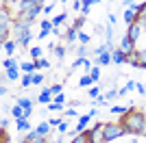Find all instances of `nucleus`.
Wrapping results in <instances>:
<instances>
[{"mask_svg":"<svg viewBox=\"0 0 146 143\" xmlns=\"http://www.w3.org/2000/svg\"><path fill=\"white\" fill-rule=\"evenodd\" d=\"M120 124L127 128V134H146V115L131 108L127 115H122Z\"/></svg>","mask_w":146,"mask_h":143,"instance_id":"obj_1","label":"nucleus"},{"mask_svg":"<svg viewBox=\"0 0 146 143\" xmlns=\"http://www.w3.org/2000/svg\"><path fill=\"white\" fill-rule=\"evenodd\" d=\"M81 134H85L87 143H109V141H107V137H105V124H96V126H92L90 130L81 132Z\"/></svg>","mask_w":146,"mask_h":143,"instance_id":"obj_2","label":"nucleus"},{"mask_svg":"<svg viewBox=\"0 0 146 143\" xmlns=\"http://www.w3.org/2000/svg\"><path fill=\"white\" fill-rule=\"evenodd\" d=\"M127 134V128L118 121V124H105V137H107V141H116V139L124 137Z\"/></svg>","mask_w":146,"mask_h":143,"instance_id":"obj_3","label":"nucleus"},{"mask_svg":"<svg viewBox=\"0 0 146 143\" xmlns=\"http://www.w3.org/2000/svg\"><path fill=\"white\" fill-rule=\"evenodd\" d=\"M118 50H120V52H124V54L129 56V54H133V52H135V41L131 39V37L124 35V37L120 39V48H118Z\"/></svg>","mask_w":146,"mask_h":143,"instance_id":"obj_4","label":"nucleus"},{"mask_svg":"<svg viewBox=\"0 0 146 143\" xmlns=\"http://www.w3.org/2000/svg\"><path fill=\"white\" fill-rule=\"evenodd\" d=\"M142 33H144L142 24H140V22H135V24H131V26H129V30H127V37H131L133 41H137V39L142 37Z\"/></svg>","mask_w":146,"mask_h":143,"instance_id":"obj_5","label":"nucleus"},{"mask_svg":"<svg viewBox=\"0 0 146 143\" xmlns=\"http://www.w3.org/2000/svg\"><path fill=\"white\" fill-rule=\"evenodd\" d=\"M90 119H92V115H90V113H87V115H81V117H79V124H76V128H74V132H76V134L85 132V126L90 124Z\"/></svg>","mask_w":146,"mask_h":143,"instance_id":"obj_6","label":"nucleus"},{"mask_svg":"<svg viewBox=\"0 0 146 143\" xmlns=\"http://www.w3.org/2000/svg\"><path fill=\"white\" fill-rule=\"evenodd\" d=\"M111 63H116V65L127 63V54L120 52V50H111Z\"/></svg>","mask_w":146,"mask_h":143,"instance_id":"obj_7","label":"nucleus"},{"mask_svg":"<svg viewBox=\"0 0 146 143\" xmlns=\"http://www.w3.org/2000/svg\"><path fill=\"white\" fill-rule=\"evenodd\" d=\"M37 102H42V104H50V102H55V100H52V91H50V89H42V93L37 95Z\"/></svg>","mask_w":146,"mask_h":143,"instance_id":"obj_8","label":"nucleus"},{"mask_svg":"<svg viewBox=\"0 0 146 143\" xmlns=\"http://www.w3.org/2000/svg\"><path fill=\"white\" fill-rule=\"evenodd\" d=\"M111 63V50H107V52H103L100 56H96V65H109Z\"/></svg>","mask_w":146,"mask_h":143,"instance_id":"obj_9","label":"nucleus"},{"mask_svg":"<svg viewBox=\"0 0 146 143\" xmlns=\"http://www.w3.org/2000/svg\"><path fill=\"white\" fill-rule=\"evenodd\" d=\"M15 124H18V130H20V132H31L29 117H20V119H15Z\"/></svg>","mask_w":146,"mask_h":143,"instance_id":"obj_10","label":"nucleus"},{"mask_svg":"<svg viewBox=\"0 0 146 143\" xmlns=\"http://www.w3.org/2000/svg\"><path fill=\"white\" fill-rule=\"evenodd\" d=\"M66 18H68V13H66V11L57 13L55 18H52V26H55V28H59V26H63V24H66Z\"/></svg>","mask_w":146,"mask_h":143,"instance_id":"obj_11","label":"nucleus"},{"mask_svg":"<svg viewBox=\"0 0 146 143\" xmlns=\"http://www.w3.org/2000/svg\"><path fill=\"white\" fill-rule=\"evenodd\" d=\"M15 46H18V41H15V39H7V41H2L5 54H9V56H11V54H13V50H15Z\"/></svg>","mask_w":146,"mask_h":143,"instance_id":"obj_12","label":"nucleus"},{"mask_svg":"<svg viewBox=\"0 0 146 143\" xmlns=\"http://www.w3.org/2000/svg\"><path fill=\"white\" fill-rule=\"evenodd\" d=\"M33 39V35H31V30L29 33H24V35H20V37H15V41H18V46H29V41Z\"/></svg>","mask_w":146,"mask_h":143,"instance_id":"obj_13","label":"nucleus"},{"mask_svg":"<svg viewBox=\"0 0 146 143\" xmlns=\"http://www.w3.org/2000/svg\"><path fill=\"white\" fill-rule=\"evenodd\" d=\"M35 130L39 132V134H42V137H48V132H50V121H42V124L37 126Z\"/></svg>","mask_w":146,"mask_h":143,"instance_id":"obj_14","label":"nucleus"},{"mask_svg":"<svg viewBox=\"0 0 146 143\" xmlns=\"http://www.w3.org/2000/svg\"><path fill=\"white\" fill-rule=\"evenodd\" d=\"M20 70L24 72V74H31V76H33V74L37 72V67H35V63H22V65H20Z\"/></svg>","mask_w":146,"mask_h":143,"instance_id":"obj_15","label":"nucleus"},{"mask_svg":"<svg viewBox=\"0 0 146 143\" xmlns=\"http://www.w3.org/2000/svg\"><path fill=\"white\" fill-rule=\"evenodd\" d=\"M66 39H68V43H74V41H76V39H79V30H76V28H72V26H70V30H68Z\"/></svg>","mask_w":146,"mask_h":143,"instance_id":"obj_16","label":"nucleus"},{"mask_svg":"<svg viewBox=\"0 0 146 143\" xmlns=\"http://www.w3.org/2000/svg\"><path fill=\"white\" fill-rule=\"evenodd\" d=\"M2 65H5V70H13V67H18V61L13 59V56H9V59L2 61Z\"/></svg>","mask_w":146,"mask_h":143,"instance_id":"obj_17","label":"nucleus"},{"mask_svg":"<svg viewBox=\"0 0 146 143\" xmlns=\"http://www.w3.org/2000/svg\"><path fill=\"white\" fill-rule=\"evenodd\" d=\"M11 115H13V117H15V119H20V117H24V108L20 106V104H15V106L11 108Z\"/></svg>","mask_w":146,"mask_h":143,"instance_id":"obj_18","label":"nucleus"},{"mask_svg":"<svg viewBox=\"0 0 146 143\" xmlns=\"http://www.w3.org/2000/svg\"><path fill=\"white\" fill-rule=\"evenodd\" d=\"M52 52H55L57 61H63V56H66V48H63V46H55V50H52Z\"/></svg>","mask_w":146,"mask_h":143,"instance_id":"obj_19","label":"nucleus"},{"mask_svg":"<svg viewBox=\"0 0 146 143\" xmlns=\"http://www.w3.org/2000/svg\"><path fill=\"white\" fill-rule=\"evenodd\" d=\"M133 106H111V113H118V115H127Z\"/></svg>","mask_w":146,"mask_h":143,"instance_id":"obj_20","label":"nucleus"},{"mask_svg":"<svg viewBox=\"0 0 146 143\" xmlns=\"http://www.w3.org/2000/svg\"><path fill=\"white\" fill-rule=\"evenodd\" d=\"M90 76H92V80H94V83H98V78H100V65L92 67V70H90Z\"/></svg>","mask_w":146,"mask_h":143,"instance_id":"obj_21","label":"nucleus"},{"mask_svg":"<svg viewBox=\"0 0 146 143\" xmlns=\"http://www.w3.org/2000/svg\"><path fill=\"white\" fill-rule=\"evenodd\" d=\"M20 83H22V87H31V85H33V76H31V74H24V76L20 78Z\"/></svg>","mask_w":146,"mask_h":143,"instance_id":"obj_22","label":"nucleus"},{"mask_svg":"<svg viewBox=\"0 0 146 143\" xmlns=\"http://www.w3.org/2000/svg\"><path fill=\"white\" fill-rule=\"evenodd\" d=\"M5 74L9 76V80H18V78H20V72H18V67H13V70H7Z\"/></svg>","mask_w":146,"mask_h":143,"instance_id":"obj_23","label":"nucleus"},{"mask_svg":"<svg viewBox=\"0 0 146 143\" xmlns=\"http://www.w3.org/2000/svg\"><path fill=\"white\" fill-rule=\"evenodd\" d=\"M83 24H85V15H79V18L74 20V24H72V28L81 30V28H83Z\"/></svg>","mask_w":146,"mask_h":143,"instance_id":"obj_24","label":"nucleus"},{"mask_svg":"<svg viewBox=\"0 0 146 143\" xmlns=\"http://www.w3.org/2000/svg\"><path fill=\"white\" fill-rule=\"evenodd\" d=\"M35 67H37V70H46V67H50V63L42 56V59H37V61H35Z\"/></svg>","mask_w":146,"mask_h":143,"instance_id":"obj_25","label":"nucleus"},{"mask_svg":"<svg viewBox=\"0 0 146 143\" xmlns=\"http://www.w3.org/2000/svg\"><path fill=\"white\" fill-rule=\"evenodd\" d=\"M79 85H81V87H90V85H94V80H92V76H81Z\"/></svg>","mask_w":146,"mask_h":143,"instance_id":"obj_26","label":"nucleus"},{"mask_svg":"<svg viewBox=\"0 0 146 143\" xmlns=\"http://www.w3.org/2000/svg\"><path fill=\"white\" fill-rule=\"evenodd\" d=\"M39 137H42V134H39L35 128H33L31 132H26V141H29V143H31V141H35V139H39Z\"/></svg>","mask_w":146,"mask_h":143,"instance_id":"obj_27","label":"nucleus"},{"mask_svg":"<svg viewBox=\"0 0 146 143\" xmlns=\"http://www.w3.org/2000/svg\"><path fill=\"white\" fill-rule=\"evenodd\" d=\"M79 41H81V46H87L90 43V35L83 33V30H79Z\"/></svg>","mask_w":146,"mask_h":143,"instance_id":"obj_28","label":"nucleus"},{"mask_svg":"<svg viewBox=\"0 0 146 143\" xmlns=\"http://www.w3.org/2000/svg\"><path fill=\"white\" fill-rule=\"evenodd\" d=\"M46 108H48V111H66V108H63V104H59V102H50Z\"/></svg>","mask_w":146,"mask_h":143,"instance_id":"obj_29","label":"nucleus"},{"mask_svg":"<svg viewBox=\"0 0 146 143\" xmlns=\"http://www.w3.org/2000/svg\"><path fill=\"white\" fill-rule=\"evenodd\" d=\"M44 83V74L42 72H35V74H33V85H42Z\"/></svg>","mask_w":146,"mask_h":143,"instance_id":"obj_30","label":"nucleus"},{"mask_svg":"<svg viewBox=\"0 0 146 143\" xmlns=\"http://www.w3.org/2000/svg\"><path fill=\"white\" fill-rule=\"evenodd\" d=\"M31 56H33L35 61H37V59H42V48H37V46H35V48H31Z\"/></svg>","mask_w":146,"mask_h":143,"instance_id":"obj_31","label":"nucleus"},{"mask_svg":"<svg viewBox=\"0 0 146 143\" xmlns=\"http://www.w3.org/2000/svg\"><path fill=\"white\" fill-rule=\"evenodd\" d=\"M76 54H79V59H85V56H87V48H85V46H81L79 50H76Z\"/></svg>","mask_w":146,"mask_h":143,"instance_id":"obj_32","label":"nucleus"},{"mask_svg":"<svg viewBox=\"0 0 146 143\" xmlns=\"http://www.w3.org/2000/svg\"><path fill=\"white\" fill-rule=\"evenodd\" d=\"M52 9H55V2H50V5H46L42 9V13H46V15H48V13H52Z\"/></svg>","mask_w":146,"mask_h":143,"instance_id":"obj_33","label":"nucleus"},{"mask_svg":"<svg viewBox=\"0 0 146 143\" xmlns=\"http://www.w3.org/2000/svg\"><path fill=\"white\" fill-rule=\"evenodd\" d=\"M57 130H59L61 134H63V132L68 130V124H66V121H63V119H61V121H59V126H57Z\"/></svg>","mask_w":146,"mask_h":143,"instance_id":"obj_34","label":"nucleus"},{"mask_svg":"<svg viewBox=\"0 0 146 143\" xmlns=\"http://www.w3.org/2000/svg\"><path fill=\"white\" fill-rule=\"evenodd\" d=\"M50 91H52V95H59V93H63V91H61V85H52V87H50Z\"/></svg>","mask_w":146,"mask_h":143,"instance_id":"obj_35","label":"nucleus"},{"mask_svg":"<svg viewBox=\"0 0 146 143\" xmlns=\"http://www.w3.org/2000/svg\"><path fill=\"white\" fill-rule=\"evenodd\" d=\"M105 98H107V100H111V98H118V91H116V89H109L107 93H105Z\"/></svg>","mask_w":146,"mask_h":143,"instance_id":"obj_36","label":"nucleus"},{"mask_svg":"<svg viewBox=\"0 0 146 143\" xmlns=\"http://www.w3.org/2000/svg\"><path fill=\"white\" fill-rule=\"evenodd\" d=\"M63 115H66V117H74V115H76V108H66Z\"/></svg>","mask_w":146,"mask_h":143,"instance_id":"obj_37","label":"nucleus"},{"mask_svg":"<svg viewBox=\"0 0 146 143\" xmlns=\"http://www.w3.org/2000/svg\"><path fill=\"white\" fill-rule=\"evenodd\" d=\"M135 89L140 91V93H142V95H146V85H142V83H137V85H135Z\"/></svg>","mask_w":146,"mask_h":143,"instance_id":"obj_38","label":"nucleus"},{"mask_svg":"<svg viewBox=\"0 0 146 143\" xmlns=\"http://www.w3.org/2000/svg\"><path fill=\"white\" fill-rule=\"evenodd\" d=\"M98 95H100V89H98V87L90 89V98H98Z\"/></svg>","mask_w":146,"mask_h":143,"instance_id":"obj_39","label":"nucleus"},{"mask_svg":"<svg viewBox=\"0 0 146 143\" xmlns=\"http://www.w3.org/2000/svg\"><path fill=\"white\" fill-rule=\"evenodd\" d=\"M137 22H140V24H142V28L146 30V13H144V15H140V18H137Z\"/></svg>","mask_w":146,"mask_h":143,"instance_id":"obj_40","label":"nucleus"},{"mask_svg":"<svg viewBox=\"0 0 146 143\" xmlns=\"http://www.w3.org/2000/svg\"><path fill=\"white\" fill-rule=\"evenodd\" d=\"M55 102H59V104H63V102H66V95H63V93L55 95Z\"/></svg>","mask_w":146,"mask_h":143,"instance_id":"obj_41","label":"nucleus"},{"mask_svg":"<svg viewBox=\"0 0 146 143\" xmlns=\"http://www.w3.org/2000/svg\"><path fill=\"white\" fill-rule=\"evenodd\" d=\"M2 2H5V7H13V5H18L20 0H2Z\"/></svg>","mask_w":146,"mask_h":143,"instance_id":"obj_42","label":"nucleus"},{"mask_svg":"<svg viewBox=\"0 0 146 143\" xmlns=\"http://www.w3.org/2000/svg\"><path fill=\"white\" fill-rule=\"evenodd\" d=\"M0 95H7V85H5V78H2V85H0Z\"/></svg>","mask_w":146,"mask_h":143,"instance_id":"obj_43","label":"nucleus"},{"mask_svg":"<svg viewBox=\"0 0 146 143\" xmlns=\"http://www.w3.org/2000/svg\"><path fill=\"white\" fill-rule=\"evenodd\" d=\"M31 143H48V137H39V139H35V141H31Z\"/></svg>","mask_w":146,"mask_h":143,"instance_id":"obj_44","label":"nucleus"},{"mask_svg":"<svg viewBox=\"0 0 146 143\" xmlns=\"http://www.w3.org/2000/svg\"><path fill=\"white\" fill-rule=\"evenodd\" d=\"M81 5H83L81 0H74V5H72V7H74V9H76V11H81Z\"/></svg>","mask_w":146,"mask_h":143,"instance_id":"obj_45","label":"nucleus"},{"mask_svg":"<svg viewBox=\"0 0 146 143\" xmlns=\"http://www.w3.org/2000/svg\"><path fill=\"white\" fill-rule=\"evenodd\" d=\"M109 24H111V26L116 24V13H109Z\"/></svg>","mask_w":146,"mask_h":143,"instance_id":"obj_46","label":"nucleus"},{"mask_svg":"<svg viewBox=\"0 0 146 143\" xmlns=\"http://www.w3.org/2000/svg\"><path fill=\"white\" fill-rule=\"evenodd\" d=\"M7 124H9V121H7V119L2 117V121H0V128H2V130H7Z\"/></svg>","mask_w":146,"mask_h":143,"instance_id":"obj_47","label":"nucleus"},{"mask_svg":"<svg viewBox=\"0 0 146 143\" xmlns=\"http://www.w3.org/2000/svg\"><path fill=\"white\" fill-rule=\"evenodd\" d=\"M48 143H61L59 139H48Z\"/></svg>","mask_w":146,"mask_h":143,"instance_id":"obj_48","label":"nucleus"},{"mask_svg":"<svg viewBox=\"0 0 146 143\" xmlns=\"http://www.w3.org/2000/svg\"><path fill=\"white\" fill-rule=\"evenodd\" d=\"M94 2H100V0H92V5H94Z\"/></svg>","mask_w":146,"mask_h":143,"instance_id":"obj_49","label":"nucleus"},{"mask_svg":"<svg viewBox=\"0 0 146 143\" xmlns=\"http://www.w3.org/2000/svg\"><path fill=\"white\" fill-rule=\"evenodd\" d=\"M57 2H66V0H57Z\"/></svg>","mask_w":146,"mask_h":143,"instance_id":"obj_50","label":"nucleus"},{"mask_svg":"<svg viewBox=\"0 0 146 143\" xmlns=\"http://www.w3.org/2000/svg\"><path fill=\"white\" fill-rule=\"evenodd\" d=\"M22 143H29V141H26V139H24V141H22Z\"/></svg>","mask_w":146,"mask_h":143,"instance_id":"obj_51","label":"nucleus"},{"mask_svg":"<svg viewBox=\"0 0 146 143\" xmlns=\"http://www.w3.org/2000/svg\"><path fill=\"white\" fill-rule=\"evenodd\" d=\"M129 2H135V0H129Z\"/></svg>","mask_w":146,"mask_h":143,"instance_id":"obj_52","label":"nucleus"},{"mask_svg":"<svg viewBox=\"0 0 146 143\" xmlns=\"http://www.w3.org/2000/svg\"><path fill=\"white\" fill-rule=\"evenodd\" d=\"M144 98H146V95H144Z\"/></svg>","mask_w":146,"mask_h":143,"instance_id":"obj_53","label":"nucleus"}]
</instances>
